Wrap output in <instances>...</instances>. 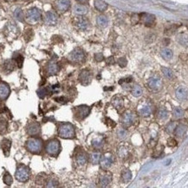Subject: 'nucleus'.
Returning <instances> with one entry per match:
<instances>
[{
  "label": "nucleus",
  "instance_id": "nucleus-2",
  "mask_svg": "<svg viewBox=\"0 0 188 188\" xmlns=\"http://www.w3.org/2000/svg\"><path fill=\"white\" fill-rule=\"evenodd\" d=\"M26 148L32 154H40L43 149V141L38 138H30L26 141Z\"/></svg>",
  "mask_w": 188,
  "mask_h": 188
},
{
  "label": "nucleus",
  "instance_id": "nucleus-32",
  "mask_svg": "<svg viewBox=\"0 0 188 188\" xmlns=\"http://www.w3.org/2000/svg\"><path fill=\"white\" fill-rule=\"evenodd\" d=\"M173 117L175 119H180V118H183L184 117L185 111L183 110L181 108H179V107H176V108L173 109Z\"/></svg>",
  "mask_w": 188,
  "mask_h": 188
},
{
  "label": "nucleus",
  "instance_id": "nucleus-28",
  "mask_svg": "<svg viewBox=\"0 0 188 188\" xmlns=\"http://www.w3.org/2000/svg\"><path fill=\"white\" fill-rule=\"evenodd\" d=\"M157 117L161 121H165L168 117V112L165 108H160L157 112Z\"/></svg>",
  "mask_w": 188,
  "mask_h": 188
},
{
  "label": "nucleus",
  "instance_id": "nucleus-41",
  "mask_svg": "<svg viewBox=\"0 0 188 188\" xmlns=\"http://www.w3.org/2000/svg\"><path fill=\"white\" fill-rule=\"evenodd\" d=\"M161 71L163 72V75L165 76V77L167 78V79H172L173 77V73L172 69H170L168 68L162 67L161 68Z\"/></svg>",
  "mask_w": 188,
  "mask_h": 188
},
{
  "label": "nucleus",
  "instance_id": "nucleus-54",
  "mask_svg": "<svg viewBox=\"0 0 188 188\" xmlns=\"http://www.w3.org/2000/svg\"><path fill=\"white\" fill-rule=\"evenodd\" d=\"M78 2H80V3H82V4H83V3H86L88 0H77Z\"/></svg>",
  "mask_w": 188,
  "mask_h": 188
},
{
  "label": "nucleus",
  "instance_id": "nucleus-7",
  "mask_svg": "<svg viewBox=\"0 0 188 188\" xmlns=\"http://www.w3.org/2000/svg\"><path fill=\"white\" fill-rule=\"evenodd\" d=\"M86 55L81 48H76L68 55V60L74 63H82L85 61Z\"/></svg>",
  "mask_w": 188,
  "mask_h": 188
},
{
  "label": "nucleus",
  "instance_id": "nucleus-47",
  "mask_svg": "<svg viewBox=\"0 0 188 188\" xmlns=\"http://www.w3.org/2000/svg\"><path fill=\"white\" fill-rule=\"evenodd\" d=\"M15 17L17 18V20L19 21H23V11L20 10V9H17L15 11Z\"/></svg>",
  "mask_w": 188,
  "mask_h": 188
},
{
  "label": "nucleus",
  "instance_id": "nucleus-1",
  "mask_svg": "<svg viewBox=\"0 0 188 188\" xmlns=\"http://www.w3.org/2000/svg\"><path fill=\"white\" fill-rule=\"evenodd\" d=\"M58 135L63 139H74L76 137V130L71 123H61L58 127Z\"/></svg>",
  "mask_w": 188,
  "mask_h": 188
},
{
  "label": "nucleus",
  "instance_id": "nucleus-34",
  "mask_svg": "<svg viewBox=\"0 0 188 188\" xmlns=\"http://www.w3.org/2000/svg\"><path fill=\"white\" fill-rule=\"evenodd\" d=\"M76 160L79 165H84L87 162V156L83 152H81V153L77 154Z\"/></svg>",
  "mask_w": 188,
  "mask_h": 188
},
{
  "label": "nucleus",
  "instance_id": "nucleus-20",
  "mask_svg": "<svg viewBox=\"0 0 188 188\" xmlns=\"http://www.w3.org/2000/svg\"><path fill=\"white\" fill-rule=\"evenodd\" d=\"M56 9L59 11H66L70 7V0H57L55 3Z\"/></svg>",
  "mask_w": 188,
  "mask_h": 188
},
{
  "label": "nucleus",
  "instance_id": "nucleus-27",
  "mask_svg": "<svg viewBox=\"0 0 188 188\" xmlns=\"http://www.w3.org/2000/svg\"><path fill=\"white\" fill-rule=\"evenodd\" d=\"M104 145V139L103 137H98V138H95L92 141V146L96 148V149H100Z\"/></svg>",
  "mask_w": 188,
  "mask_h": 188
},
{
  "label": "nucleus",
  "instance_id": "nucleus-44",
  "mask_svg": "<svg viewBox=\"0 0 188 188\" xmlns=\"http://www.w3.org/2000/svg\"><path fill=\"white\" fill-rule=\"evenodd\" d=\"M117 136L120 140H125L128 136V131L124 128H120L118 131H117Z\"/></svg>",
  "mask_w": 188,
  "mask_h": 188
},
{
  "label": "nucleus",
  "instance_id": "nucleus-5",
  "mask_svg": "<svg viewBox=\"0 0 188 188\" xmlns=\"http://www.w3.org/2000/svg\"><path fill=\"white\" fill-rule=\"evenodd\" d=\"M31 177V170L28 166L21 165L17 167L16 173H15V178L19 182H27Z\"/></svg>",
  "mask_w": 188,
  "mask_h": 188
},
{
  "label": "nucleus",
  "instance_id": "nucleus-16",
  "mask_svg": "<svg viewBox=\"0 0 188 188\" xmlns=\"http://www.w3.org/2000/svg\"><path fill=\"white\" fill-rule=\"evenodd\" d=\"M187 89L185 86H180L176 90V97L179 101H187Z\"/></svg>",
  "mask_w": 188,
  "mask_h": 188
},
{
  "label": "nucleus",
  "instance_id": "nucleus-40",
  "mask_svg": "<svg viewBox=\"0 0 188 188\" xmlns=\"http://www.w3.org/2000/svg\"><path fill=\"white\" fill-rule=\"evenodd\" d=\"M45 184H46L45 185L46 187H55L58 186V181L54 178H50V179H47Z\"/></svg>",
  "mask_w": 188,
  "mask_h": 188
},
{
  "label": "nucleus",
  "instance_id": "nucleus-45",
  "mask_svg": "<svg viewBox=\"0 0 188 188\" xmlns=\"http://www.w3.org/2000/svg\"><path fill=\"white\" fill-rule=\"evenodd\" d=\"M178 42L181 45H185V46H187V36H186V35H179V36H178L177 38Z\"/></svg>",
  "mask_w": 188,
  "mask_h": 188
},
{
  "label": "nucleus",
  "instance_id": "nucleus-22",
  "mask_svg": "<svg viewBox=\"0 0 188 188\" xmlns=\"http://www.w3.org/2000/svg\"><path fill=\"white\" fill-rule=\"evenodd\" d=\"M112 104L113 106L117 109L118 111H120L123 108V105H124V101H123V98L120 95H116L114 96L113 99H112Z\"/></svg>",
  "mask_w": 188,
  "mask_h": 188
},
{
  "label": "nucleus",
  "instance_id": "nucleus-24",
  "mask_svg": "<svg viewBox=\"0 0 188 188\" xmlns=\"http://www.w3.org/2000/svg\"><path fill=\"white\" fill-rule=\"evenodd\" d=\"M94 4L95 9L99 11H104L108 9V4L103 0H95Z\"/></svg>",
  "mask_w": 188,
  "mask_h": 188
},
{
  "label": "nucleus",
  "instance_id": "nucleus-23",
  "mask_svg": "<svg viewBox=\"0 0 188 188\" xmlns=\"http://www.w3.org/2000/svg\"><path fill=\"white\" fill-rule=\"evenodd\" d=\"M3 68L5 73H10L11 71H13L15 68V62L13 60H6L4 63Z\"/></svg>",
  "mask_w": 188,
  "mask_h": 188
},
{
  "label": "nucleus",
  "instance_id": "nucleus-19",
  "mask_svg": "<svg viewBox=\"0 0 188 188\" xmlns=\"http://www.w3.org/2000/svg\"><path fill=\"white\" fill-rule=\"evenodd\" d=\"M1 148L4 152V154L5 157H8L10 154V151H11V141L8 139H3L1 141Z\"/></svg>",
  "mask_w": 188,
  "mask_h": 188
},
{
  "label": "nucleus",
  "instance_id": "nucleus-12",
  "mask_svg": "<svg viewBox=\"0 0 188 188\" xmlns=\"http://www.w3.org/2000/svg\"><path fill=\"white\" fill-rule=\"evenodd\" d=\"M42 17L41 11L36 8L30 9L27 12V20L29 23H36L38 22Z\"/></svg>",
  "mask_w": 188,
  "mask_h": 188
},
{
  "label": "nucleus",
  "instance_id": "nucleus-26",
  "mask_svg": "<svg viewBox=\"0 0 188 188\" xmlns=\"http://www.w3.org/2000/svg\"><path fill=\"white\" fill-rule=\"evenodd\" d=\"M89 23L88 21V19L86 18H83V17H81L77 20V27L81 30H87L89 28Z\"/></svg>",
  "mask_w": 188,
  "mask_h": 188
},
{
  "label": "nucleus",
  "instance_id": "nucleus-46",
  "mask_svg": "<svg viewBox=\"0 0 188 188\" xmlns=\"http://www.w3.org/2000/svg\"><path fill=\"white\" fill-rule=\"evenodd\" d=\"M14 60H15L16 63L17 64L18 68H22L23 63V57L22 55L17 54L16 56L14 55Z\"/></svg>",
  "mask_w": 188,
  "mask_h": 188
},
{
  "label": "nucleus",
  "instance_id": "nucleus-53",
  "mask_svg": "<svg viewBox=\"0 0 188 188\" xmlns=\"http://www.w3.org/2000/svg\"><path fill=\"white\" fill-rule=\"evenodd\" d=\"M114 63H115V61H114V59L113 56H110V57H109V58L107 59V63H108L109 65L114 64Z\"/></svg>",
  "mask_w": 188,
  "mask_h": 188
},
{
  "label": "nucleus",
  "instance_id": "nucleus-31",
  "mask_svg": "<svg viewBox=\"0 0 188 188\" xmlns=\"http://www.w3.org/2000/svg\"><path fill=\"white\" fill-rule=\"evenodd\" d=\"M96 22H97V24L101 26V27H106L109 23V20H108V17L104 15H100L97 17V19H96Z\"/></svg>",
  "mask_w": 188,
  "mask_h": 188
},
{
  "label": "nucleus",
  "instance_id": "nucleus-14",
  "mask_svg": "<svg viewBox=\"0 0 188 188\" xmlns=\"http://www.w3.org/2000/svg\"><path fill=\"white\" fill-rule=\"evenodd\" d=\"M58 21V17L53 11H48L44 15V22L48 25H55Z\"/></svg>",
  "mask_w": 188,
  "mask_h": 188
},
{
  "label": "nucleus",
  "instance_id": "nucleus-36",
  "mask_svg": "<svg viewBox=\"0 0 188 188\" xmlns=\"http://www.w3.org/2000/svg\"><path fill=\"white\" fill-rule=\"evenodd\" d=\"M173 53L170 49H163L161 50V56L165 59V60H171L173 58Z\"/></svg>",
  "mask_w": 188,
  "mask_h": 188
},
{
  "label": "nucleus",
  "instance_id": "nucleus-9",
  "mask_svg": "<svg viewBox=\"0 0 188 188\" xmlns=\"http://www.w3.org/2000/svg\"><path fill=\"white\" fill-rule=\"evenodd\" d=\"M148 87L154 91H159L162 88V80L158 75H154L148 79Z\"/></svg>",
  "mask_w": 188,
  "mask_h": 188
},
{
  "label": "nucleus",
  "instance_id": "nucleus-17",
  "mask_svg": "<svg viewBox=\"0 0 188 188\" xmlns=\"http://www.w3.org/2000/svg\"><path fill=\"white\" fill-rule=\"evenodd\" d=\"M59 69H60V67L55 61H50L46 67V70L49 76H54L55 74H57Z\"/></svg>",
  "mask_w": 188,
  "mask_h": 188
},
{
  "label": "nucleus",
  "instance_id": "nucleus-49",
  "mask_svg": "<svg viewBox=\"0 0 188 188\" xmlns=\"http://www.w3.org/2000/svg\"><path fill=\"white\" fill-rule=\"evenodd\" d=\"M177 145V141H175V139L173 138H170L167 140V146H170V147H173V146H176Z\"/></svg>",
  "mask_w": 188,
  "mask_h": 188
},
{
  "label": "nucleus",
  "instance_id": "nucleus-33",
  "mask_svg": "<svg viewBox=\"0 0 188 188\" xmlns=\"http://www.w3.org/2000/svg\"><path fill=\"white\" fill-rule=\"evenodd\" d=\"M132 177H133V176H132L131 171H129V170H128V169L124 170L122 173V180H123V182H125V183L129 182V181L132 179Z\"/></svg>",
  "mask_w": 188,
  "mask_h": 188
},
{
  "label": "nucleus",
  "instance_id": "nucleus-11",
  "mask_svg": "<svg viewBox=\"0 0 188 188\" xmlns=\"http://www.w3.org/2000/svg\"><path fill=\"white\" fill-rule=\"evenodd\" d=\"M92 78H93V77H92L91 72L87 68L82 69L80 72V74H79V81L84 86H87V85L90 84V82L92 81Z\"/></svg>",
  "mask_w": 188,
  "mask_h": 188
},
{
  "label": "nucleus",
  "instance_id": "nucleus-3",
  "mask_svg": "<svg viewBox=\"0 0 188 188\" xmlns=\"http://www.w3.org/2000/svg\"><path fill=\"white\" fill-rule=\"evenodd\" d=\"M137 110L140 115L143 117H147L152 114L154 111V106L149 100H145L139 103Z\"/></svg>",
  "mask_w": 188,
  "mask_h": 188
},
{
  "label": "nucleus",
  "instance_id": "nucleus-51",
  "mask_svg": "<svg viewBox=\"0 0 188 188\" xmlns=\"http://www.w3.org/2000/svg\"><path fill=\"white\" fill-rule=\"evenodd\" d=\"M55 101H56L57 102L61 103V104H65L67 103V99L63 96H60V97H56L55 98Z\"/></svg>",
  "mask_w": 188,
  "mask_h": 188
},
{
  "label": "nucleus",
  "instance_id": "nucleus-50",
  "mask_svg": "<svg viewBox=\"0 0 188 188\" xmlns=\"http://www.w3.org/2000/svg\"><path fill=\"white\" fill-rule=\"evenodd\" d=\"M140 21V16L138 14H133L131 17V22L133 24H136L137 23Z\"/></svg>",
  "mask_w": 188,
  "mask_h": 188
},
{
  "label": "nucleus",
  "instance_id": "nucleus-8",
  "mask_svg": "<svg viewBox=\"0 0 188 188\" xmlns=\"http://www.w3.org/2000/svg\"><path fill=\"white\" fill-rule=\"evenodd\" d=\"M90 113V108L87 105H81L74 109V115L75 118L78 121L84 120Z\"/></svg>",
  "mask_w": 188,
  "mask_h": 188
},
{
  "label": "nucleus",
  "instance_id": "nucleus-15",
  "mask_svg": "<svg viewBox=\"0 0 188 188\" xmlns=\"http://www.w3.org/2000/svg\"><path fill=\"white\" fill-rule=\"evenodd\" d=\"M140 19H141V21L146 26L151 27L155 23V17L153 14H148V13H143L141 14Z\"/></svg>",
  "mask_w": 188,
  "mask_h": 188
},
{
  "label": "nucleus",
  "instance_id": "nucleus-43",
  "mask_svg": "<svg viewBox=\"0 0 188 188\" xmlns=\"http://www.w3.org/2000/svg\"><path fill=\"white\" fill-rule=\"evenodd\" d=\"M176 126H177V124H176V122H170L167 126H166V133H173L174 132V130H175V128H176Z\"/></svg>",
  "mask_w": 188,
  "mask_h": 188
},
{
  "label": "nucleus",
  "instance_id": "nucleus-38",
  "mask_svg": "<svg viewBox=\"0 0 188 188\" xmlns=\"http://www.w3.org/2000/svg\"><path fill=\"white\" fill-rule=\"evenodd\" d=\"M8 128V122L5 119L0 118V134H3L6 132Z\"/></svg>",
  "mask_w": 188,
  "mask_h": 188
},
{
  "label": "nucleus",
  "instance_id": "nucleus-6",
  "mask_svg": "<svg viewBox=\"0 0 188 188\" xmlns=\"http://www.w3.org/2000/svg\"><path fill=\"white\" fill-rule=\"evenodd\" d=\"M135 122H137V115L136 114L131 110H127L123 113L121 119V122L125 128H129L133 125Z\"/></svg>",
  "mask_w": 188,
  "mask_h": 188
},
{
  "label": "nucleus",
  "instance_id": "nucleus-18",
  "mask_svg": "<svg viewBox=\"0 0 188 188\" xmlns=\"http://www.w3.org/2000/svg\"><path fill=\"white\" fill-rule=\"evenodd\" d=\"M11 94L10 87L6 83H0V100H6Z\"/></svg>",
  "mask_w": 188,
  "mask_h": 188
},
{
  "label": "nucleus",
  "instance_id": "nucleus-13",
  "mask_svg": "<svg viewBox=\"0 0 188 188\" xmlns=\"http://www.w3.org/2000/svg\"><path fill=\"white\" fill-rule=\"evenodd\" d=\"M26 130L29 135H31V136L38 135L41 133V126L38 122H31L27 126Z\"/></svg>",
  "mask_w": 188,
  "mask_h": 188
},
{
  "label": "nucleus",
  "instance_id": "nucleus-39",
  "mask_svg": "<svg viewBox=\"0 0 188 188\" xmlns=\"http://www.w3.org/2000/svg\"><path fill=\"white\" fill-rule=\"evenodd\" d=\"M101 154L100 153H92L90 154V161L92 164L95 165V164H98L100 161V159H101Z\"/></svg>",
  "mask_w": 188,
  "mask_h": 188
},
{
  "label": "nucleus",
  "instance_id": "nucleus-21",
  "mask_svg": "<svg viewBox=\"0 0 188 188\" xmlns=\"http://www.w3.org/2000/svg\"><path fill=\"white\" fill-rule=\"evenodd\" d=\"M111 182H112V174L110 173H107L101 175L100 178L99 184L101 187H106L109 186Z\"/></svg>",
  "mask_w": 188,
  "mask_h": 188
},
{
  "label": "nucleus",
  "instance_id": "nucleus-25",
  "mask_svg": "<svg viewBox=\"0 0 188 188\" xmlns=\"http://www.w3.org/2000/svg\"><path fill=\"white\" fill-rule=\"evenodd\" d=\"M187 128L186 125L179 124V125L176 126L174 133H175L176 136H178V137H182V136H184L185 133H187Z\"/></svg>",
  "mask_w": 188,
  "mask_h": 188
},
{
  "label": "nucleus",
  "instance_id": "nucleus-10",
  "mask_svg": "<svg viewBox=\"0 0 188 188\" xmlns=\"http://www.w3.org/2000/svg\"><path fill=\"white\" fill-rule=\"evenodd\" d=\"M113 162H114V156L111 153H107L103 156H101L99 161V163L101 164V167L103 170L109 169Z\"/></svg>",
  "mask_w": 188,
  "mask_h": 188
},
{
  "label": "nucleus",
  "instance_id": "nucleus-29",
  "mask_svg": "<svg viewBox=\"0 0 188 188\" xmlns=\"http://www.w3.org/2000/svg\"><path fill=\"white\" fill-rule=\"evenodd\" d=\"M74 11L78 15H84L88 12V8L82 4H77L74 8Z\"/></svg>",
  "mask_w": 188,
  "mask_h": 188
},
{
  "label": "nucleus",
  "instance_id": "nucleus-4",
  "mask_svg": "<svg viewBox=\"0 0 188 188\" xmlns=\"http://www.w3.org/2000/svg\"><path fill=\"white\" fill-rule=\"evenodd\" d=\"M46 153L50 156L56 157L57 155L60 154L61 152V144L60 141L56 139H53L49 141L46 144V147H45Z\"/></svg>",
  "mask_w": 188,
  "mask_h": 188
},
{
  "label": "nucleus",
  "instance_id": "nucleus-42",
  "mask_svg": "<svg viewBox=\"0 0 188 188\" xmlns=\"http://www.w3.org/2000/svg\"><path fill=\"white\" fill-rule=\"evenodd\" d=\"M3 180H4V183L7 186H11V184L13 182V179L9 173H5V174L4 175V178H3Z\"/></svg>",
  "mask_w": 188,
  "mask_h": 188
},
{
  "label": "nucleus",
  "instance_id": "nucleus-48",
  "mask_svg": "<svg viewBox=\"0 0 188 188\" xmlns=\"http://www.w3.org/2000/svg\"><path fill=\"white\" fill-rule=\"evenodd\" d=\"M118 63H119L120 67L124 68V67L127 66V64H128V61H127V59H126L125 57H121V58L118 60Z\"/></svg>",
  "mask_w": 188,
  "mask_h": 188
},
{
  "label": "nucleus",
  "instance_id": "nucleus-35",
  "mask_svg": "<svg viewBox=\"0 0 188 188\" xmlns=\"http://www.w3.org/2000/svg\"><path fill=\"white\" fill-rule=\"evenodd\" d=\"M131 93H132L133 96L139 97V96H141L142 95V89H141V87L140 85L135 84V85H133V88L131 89Z\"/></svg>",
  "mask_w": 188,
  "mask_h": 188
},
{
  "label": "nucleus",
  "instance_id": "nucleus-37",
  "mask_svg": "<svg viewBox=\"0 0 188 188\" xmlns=\"http://www.w3.org/2000/svg\"><path fill=\"white\" fill-rule=\"evenodd\" d=\"M50 93H51V92H50V88H44V87H43V88H40V89L37 90V95H38L41 99L44 98L46 95H48L50 94Z\"/></svg>",
  "mask_w": 188,
  "mask_h": 188
},
{
  "label": "nucleus",
  "instance_id": "nucleus-30",
  "mask_svg": "<svg viewBox=\"0 0 188 188\" xmlns=\"http://www.w3.org/2000/svg\"><path fill=\"white\" fill-rule=\"evenodd\" d=\"M118 155L120 158L122 159H125L128 157V147L126 146H121L118 148Z\"/></svg>",
  "mask_w": 188,
  "mask_h": 188
},
{
  "label": "nucleus",
  "instance_id": "nucleus-52",
  "mask_svg": "<svg viewBox=\"0 0 188 188\" xmlns=\"http://www.w3.org/2000/svg\"><path fill=\"white\" fill-rule=\"evenodd\" d=\"M95 59L97 62H101V61L104 59V57H103V55H102V54H101V53H96V54L95 55Z\"/></svg>",
  "mask_w": 188,
  "mask_h": 188
}]
</instances>
